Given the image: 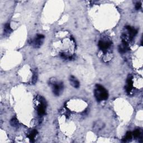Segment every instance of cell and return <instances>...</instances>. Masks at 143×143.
Listing matches in <instances>:
<instances>
[{
	"label": "cell",
	"instance_id": "cell-1",
	"mask_svg": "<svg viewBox=\"0 0 143 143\" xmlns=\"http://www.w3.org/2000/svg\"><path fill=\"white\" fill-rule=\"evenodd\" d=\"M95 96L99 101L106 100L108 97V93L107 90L100 84H97L95 89Z\"/></svg>",
	"mask_w": 143,
	"mask_h": 143
},
{
	"label": "cell",
	"instance_id": "cell-2",
	"mask_svg": "<svg viewBox=\"0 0 143 143\" xmlns=\"http://www.w3.org/2000/svg\"><path fill=\"white\" fill-rule=\"evenodd\" d=\"M53 86V92L55 96H59L63 92L64 85L62 82H51Z\"/></svg>",
	"mask_w": 143,
	"mask_h": 143
},
{
	"label": "cell",
	"instance_id": "cell-3",
	"mask_svg": "<svg viewBox=\"0 0 143 143\" xmlns=\"http://www.w3.org/2000/svg\"><path fill=\"white\" fill-rule=\"evenodd\" d=\"M45 38L44 35L42 34H37L34 40H31V44L33 47L36 48H39L43 44L44 39Z\"/></svg>",
	"mask_w": 143,
	"mask_h": 143
},
{
	"label": "cell",
	"instance_id": "cell-4",
	"mask_svg": "<svg viewBox=\"0 0 143 143\" xmlns=\"http://www.w3.org/2000/svg\"><path fill=\"white\" fill-rule=\"evenodd\" d=\"M112 44L111 41H104L100 40L99 43V47L100 49L103 53H106L109 48H110Z\"/></svg>",
	"mask_w": 143,
	"mask_h": 143
},
{
	"label": "cell",
	"instance_id": "cell-5",
	"mask_svg": "<svg viewBox=\"0 0 143 143\" xmlns=\"http://www.w3.org/2000/svg\"><path fill=\"white\" fill-rule=\"evenodd\" d=\"M37 114L39 116H43L46 112V102L44 100L41 101V103L39 105L37 108Z\"/></svg>",
	"mask_w": 143,
	"mask_h": 143
},
{
	"label": "cell",
	"instance_id": "cell-6",
	"mask_svg": "<svg viewBox=\"0 0 143 143\" xmlns=\"http://www.w3.org/2000/svg\"><path fill=\"white\" fill-rule=\"evenodd\" d=\"M133 88V77L131 76H129L127 79L126 85L125 86V89L127 94L130 93L131 91H132Z\"/></svg>",
	"mask_w": 143,
	"mask_h": 143
},
{
	"label": "cell",
	"instance_id": "cell-7",
	"mask_svg": "<svg viewBox=\"0 0 143 143\" xmlns=\"http://www.w3.org/2000/svg\"><path fill=\"white\" fill-rule=\"evenodd\" d=\"M126 29L127 30V31H129V40H130L131 41L133 40L134 38V37L137 34L138 30L134 28H131L130 26H126Z\"/></svg>",
	"mask_w": 143,
	"mask_h": 143
},
{
	"label": "cell",
	"instance_id": "cell-8",
	"mask_svg": "<svg viewBox=\"0 0 143 143\" xmlns=\"http://www.w3.org/2000/svg\"><path fill=\"white\" fill-rule=\"evenodd\" d=\"M69 81L71 85L74 88H78L80 87V82L77 80L76 78H75L74 76H71L69 78Z\"/></svg>",
	"mask_w": 143,
	"mask_h": 143
},
{
	"label": "cell",
	"instance_id": "cell-9",
	"mask_svg": "<svg viewBox=\"0 0 143 143\" xmlns=\"http://www.w3.org/2000/svg\"><path fill=\"white\" fill-rule=\"evenodd\" d=\"M37 131L36 129H33L31 130L30 132L28 134V138L30 140L31 142H34L35 140V138L36 136V135L37 134Z\"/></svg>",
	"mask_w": 143,
	"mask_h": 143
},
{
	"label": "cell",
	"instance_id": "cell-10",
	"mask_svg": "<svg viewBox=\"0 0 143 143\" xmlns=\"http://www.w3.org/2000/svg\"><path fill=\"white\" fill-rule=\"evenodd\" d=\"M105 126V124L103 122L101 121H97L95 124H94L93 128L96 130H101V129L103 128Z\"/></svg>",
	"mask_w": 143,
	"mask_h": 143
},
{
	"label": "cell",
	"instance_id": "cell-11",
	"mask_svg": "<svg viewBox=\"0 0 143 143\" xmlns=\"http://www.w3.org/2000/svg\"><path fill=\"white\" fill-rule=\"evenodd\" d=\"M12 32V29H11L9 23H7L4 27V34L6 35H10Z\"/></svg>",
	"mask_w": 143,
	"mask_h": 143
},
{
	"label": "cell",
	"instance_id": "cell-12",
	"mask_svg": "<svg viewBox=\"0 0 143 143\" xmlns=\"http://www.w3.org/2000/svg\"><path fill=\"white\" fill-rule=\"evenodd\" d=\"M133 138V133L130 132V131H128L125 135V136L122 139V141L124 142H127L130 141L131 139Z\"/></svg>",
	"mask_w": 143,
	"mask_h": 143
},
{
	"label": "cell",
	"instance_id": "cell-13",
	"mask_svg": "<svg viewBox=\"0 0 143 143\" xmlns=\"http://www.w3.org/2000/svg\"><path fill=\"white\" fill-rule=\"evenodd\" d=\"M133 136L134 138H140V139H142V134L140 130L136 129L133 133Z\"/></svg>",
	"mask_w": 143,
	"mask_h": 143
},
{
	"label": "cell",
	"instance_id": "cell-14",
	"mask_svg": "<svg viewBox=\"0 0 143 143\" xmlns=\"http://www.w3.org/2000/svg\"><path fill=\"white\" fill-rule=\"evenodd\" d=\"M10 124H11V125L12 126L15 127H18V125H19V124H18V120H17V118L16 117H14V118H13L11 120Z\"/></svg>",
	"mask_w": 143,
	"mask_h": 143
},
{
	"label": "cell",
	"instance_id": "cell-15",
	"mask_svg": "<svg viewBox=\"0 0 143 143\" xmlns=\"http://www.w3.org/2000/svg\"><path fill=\"white\" fill-rule=\"evenodd\" d=\"M37 80V72H34L32 74V84H35L36 83V82Z\"/></svg>",
	"mask_w": 143,
	"mask_h": 143
},
{
	"label": "cell",
	"instance_id": "cell-16",
	"mask_svg": "<svg viewBox=\"0 0 143 143\" xmlns=\"http://www.w3.org/2000/svg\"><path fill=\"white\" fill-rule=\"evenodd\" d=\"M141 6V3L140 2H138L136 5H135V9L136 10H139L140 9V7Z\"/></svg>",
	"mask_w": 143,
	"mask_h": 143
}]
</instances>
